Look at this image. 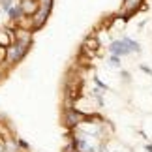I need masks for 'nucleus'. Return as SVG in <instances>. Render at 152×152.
<instances>
[{"instance_id":"nucleus-1","label":"nucleus","mask_w":152,"mask_h":152,"mask_svg":"<svg viewBox=\"0 0 152 152\" xmlns=\"http://www.w3.org/2000/svg\"><path fill=\"white\" fill-rule=\"evenodd\" d=\"M28 49H30V45L19 42H13L10 47H6V66H15L17 62H21V58L28 53Z\"/></svg>"},{"instance_id":"nucleus-2","label":"nucleus","mask_w":152,"mask_h":152,"mask_svg":"<svg viewBox=\"0 0 152 152\" xmlns=\"http://www.w3.org/2000/svg\"><path fill=\"white\" fill-rule=\"evenodd\" d=\"M86 120V115L77 111L75 107H68L66 113H64V124H66L69 130H75L77 126H81Z\"/></svg>"},{"instance_id":"nucleus-3","label":"nucleus","mask_w":152,"mask_h":152,"mask_svg":"<svg viewBox=\"0 0 152 152\" xmlns=\"http://www.w3.org/2000/svg\"><path fill=\"white\" fill-rule=\"evenodd\" d=\"M141 6H143V0H124V2H122L120 15L126 17V19H130V15H133Z\"/></svg>"},{"instance_id":"nucleus-4","label":"nucleus","mask_w":152,"mask_h":152,"mask_svg":"<svg viewBox=\"0 0 152 152\" xmlns=\"http://www.w3.org/2000/svg\"><path fill=\"white\" fill-rule=\"evenodd\" d=\"M109 53L111 55H116V56H128V55H132L130 49L126 47V43L122 42V38L120 39H113V42L109 43Z\"/></svg>"},{"instance_id":"nucleus-5","label":"nucleus","mask_w":152,"mask_h":152,"mask_svg":"<svg viewBox=\"0 0 152 152\" xmlns=\"http://www.w3.org/2000/svg\"><path fill=\"white\" fill-rule=\"evenodd\" d=\"M13 42L25 43V45H32V32L30 28H15L13 30Z\"/></svg>"},{"instance_id":"nucleus-6","label":"nucleus","mask_w":152,"mask_h":152,"mask_svg":"<svg viewBox=\"0 0 152 152\" xmlns=\"http://www.w3.org/2000/svg\"><path fill=\"white\" fill-rule=\"evenodd\" d=\"M21 6V10H23V15L25 17H34L36 15V11H38V0H21L19 2Z\"/></svg>"},{"instance_id":"nucleus-7","label":"nucleus","mask_w":152,"mask_h":152,"mask_svg":"<svg viewBox=\"0 0 152 152\" xmlns=\"http://www.w3.org/2000/svg\"><path fill=\"white\" fill-rule=\"evenodd\" d=\"M8 17H10V21H13V23H17V21H21L23 17V10H21V6H19V2L17 4H13V8H11L10 11H8Z\"/></svg>"},{"instance_id":"nucleus-8","label":"nucleus","mask_w":152,"mask_h":152,"mask_svg":"<svg viewBox=\"0 0 152 152\" xmlns=\"http://www.w3.org/2000/svg\"><path fill=\"white\" fill-rule=\"evenodd\" d=\"M122 42L126 43V47L130 49V53H141V45H139V42H135L133 38L124 36V38H122Z\"/></svg>"},{"instance_id":"nucleus-9","label":"nucleus","mask_w":152,"mask_h":152,"mask_svg":"<svg viewBox=\"0 0 152 152\" xmlns=\"http://www.w3.org/2000/svg\"><path fill=\"white\" fill-rule=\"evenodd\" d=\"M98 45H100V42H98V38L96 36H88L85 39V43H83V47H85V51H98Z\"/></svg>"},{"instance_id":"nucleus-10","label":"nucleus","mask_w":152,"mask_h":152,"mask_svg":"<svg viewBox=\"0 0 152 152\" xmlns=\"http://www.w3.org/2000/svg\"><path fill=\"white\" fill-rule=\"evenodd\" d=\"M120 56H116V55H109V58H107V66L109 68H120Z\"/></svg>"},{"instance_id":"nucleus-11","label":"nucleus","mask_w":152,"mask_h":152,"mask_svg":"<svg viewBox=\"0 0 152 152\" xmlns=\"http://www.w3.org/2000/svg\"><path fill=\"white\" fill-rule=\"evenodd\" d=\"M0 8H2V11L8 13V11L13 8V0H0Z\"/></svg>"},{"instance_id":"nucleus-12","label":"nucleus","mask_w":152,"mask_h":152,"mask_svg":"<svg viewBox=\"0 0 152 152\" xmlns=\"http://www.w3.org/2000/svg\"><path fill=\"white\" fill-rule=\"evenodd\" d=\"M38 6L39 8H45V10H51L53 8V0H38Z\"/></svg>"},{"instance_id":"nucleus-13","label":"nucleus","mask_w":152,"mask_h":152,"mask_svg":"<svg viewBox=\"0 0 152 152\" xmlns=\"http://www.w3.org/2000/svg\"><path fill=\"white\" fill-rule=\"evenodd\" d=\"M94 85L98 86V88H102V90H109V86L105 85L103 81H100V79H98V77H94Z\"/></svg>"},{"instance_id":"nucleus-14","label":"nucleus","mask_w":152,"mask_h":152,"mask_svg":"<svg viewBox=\"0 0 152 152\" xmlns=\"http://www.w3.org/2000/svg\"><path fill=\"white\" fill-rule=\"evenodd\" d=\"M120 77H122L124 83H130V81H132V75H130V72H126V69H122V72H120Z\"/></svg>"},{"instance_id":"nucleus-15","label":"nucleus","mask_w":152,"mask_h":152,"mask_svg":"<svg viewBox=\"0 0 152 152\" xmlns=\"http://www.w3.org/2000/svg\"><path fill=\"white\" fill-rule=\"evenodd\" d=\"M15 143H17V147H19V150H28V143L26 141H23V139H15Z\"/></svg>"},{"instance_id":"nucleus-16","label":"nucleus","mask_w":152,"mask_h":152,"mask_svg":"<svg viewBox=\"0 0 152 152\" xmlns=\"http://www.w3.org/2000/svg\"><path fill=\"white\" fill-rule=\"evenodd\" d=\"M139 69H141V72H145V73H148V75H152V68L147 66V64H139Z\"/></svg>"},{"instance_id":"nucleus-17","label":"nucleus","mask_w":152,"mask_h":152,"mask_svg":"<svg viewBox=\"0 0 152 152\" xmlns=\"http://www.w3.org/2000/svg\"><path fill=\"white\" fill-rule=\"evenodd\" d=\"M0 64H6V47H0Z\"/></svg>"},{"instance_id":"nucleus-18","label":"nucleus","mask_w":152,"mask_h":152,"mask_svg":"<svg viewBox=\"0 0 152 152\" xmlns=\"http://www.w3.org/2000/svg\"><path fill=\"white\" fill-rule=\"evenodd\" d=\"M145 152H152V143H145Z\"/></svg>"},{"instance_id":"nucleus-19","label":"nucleus","mask_w":152,"mask_h":152,"mask_svg":"<svg viewBox=\"0 0 152 152\" xmlns=\"http://www.w3.org/2000/svg\"><path fill=\"white\" fill-rule=\"evenodd\" d=\"M4 132V128H2V124H0V133H2Z\"/></svg>"}]
</instances>
